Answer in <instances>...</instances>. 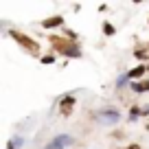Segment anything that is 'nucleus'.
<instances>
[{
  "label": "nucleus",
  "mask_w": 149,
  "mask_h": 149,
  "mask_svg": "<svg viewBox=\"0 0 149 149\" xmlns=\"http://www.w3.org/2000/svg\"><path fill=\"white\" fill-rule=\"evenodd\" d=\"M92 118L99 123V125L114 127V125H118V123H121L123 114H121V110H118L116 105H103V107H99V110L92 112Z\"/></svg>",
  "instance_id": "nucleus-1"
},
{
  "label": "nucleus",
  "mask_w": 149,
  "mask_h": 149,
  "mask_svg": "<svg viewBox=\"0 0 149 149\" xmlns=\"http://www.w3.org/2000/svg\"><path fill=\"white\" fill-rule=\"evenodd\" d=\"M55 48H57L64 57H70V59H81V57H84L81 46H79L77 42H70V40H64V42L55 40Z\"/></svg>",
  "instance_id": "nucleus-2"
},
{
  "label": "nucleus",
  "mask_w": 149,
  "mask_h": 149,
  "mask_svg": "<svg viewBox=\"0 0 149 149\" xmlns=\"http://www.w3.org/2000/svg\"><path fill=\"white\" fill-rule=\"evenodd\" d=\"M74 103H77V90H74V92H66V94H61V97L55 99V105L59 107V114L64 118L70 116V112L74 110Z\"/></svg>",
  "instance_id": "nucleus-3"
},
{
  "label": "nucleus",
  "mask_w": 149,
  "mask_h": 149,
  "mask_svg": "<svg viewBox=\"0 0 149 149\" xmlns=\"http://www.w3.org/2000/svg\"><path fill=\"white\" fill-rule=\"evenodd\" d=\"M7 37L15 40V42H18L20 46L24 48V51H29L31 55H37V51H40V48H37V44L33 42L31 37H29V35H24V33H20V31H9V33H7Z\"/></svg>",
  "instance_id": "nucleus-4"
},
{
  "label": "nucleus",
  "mask_w": 149,
  "mask_h": 149,
  "mask_svg": "<svg viewBox=\"0 0 149 149\" xmlns=\"http://www.w3.org/2000/svg\"><path fill=\"white\" fill-rule=\"evenodd\" d=\"M48 143L55 145V147H59V149H68V147H74V145H77V140H74V136H70V134H66V132H61V134L53 136Z\"/></svg>",
  "instance_id": "nucleus-5"
},
{
  "label": "nucleus",
  "mask_w": 149,
  "mask_h": 149,
  "mask_svg": "<svg viewBox=\"0 0 149 149\" xmlns=\"http://www.w3.org/2000/svg\"><path fill=\"white\" fill-rule=\"evenodd\" d=\"M40 26H42L44 31H51V29H64V15H51V18L42 20Z\"/></svg>",
  "instance_id": "nucleus-6"
},
{
  "label": "nucleus",
  "mask_w": 149,
  "mask_h": 149,
  "mask_svg": "<svg viewBox=\"0 0 149 149\" xmlns=\"http://www.w3.org/2000/svg\"><path fill=\"white\" fill-rule=\"evenodd\" d=\"M127 74H130V79H132V81H143V79H145V74H149V68H147V64H138L136 68L127 70Z\"/></svg>",
  "instance_id": "nucleus-7"
},
{
  "label": "nucleus",
  "mask_w": 149,
  "mask_h": 149,
  "mask_svg": "<svg viewBox=\"0 0 149 149\" xmlns=\"http://www.w3.org/2000/svg\"><path fill=\"white\" fill-rule=\"evenodd\" d=\"M130 86H132V79H130V74H127V72H121L116 77V81H114V90H116V92H121V90H130Z\"/></svg>",
  "instance_id": "nucleus-8"
},
{
  "label": "nucleus",
  "mask_w": 149,
  "mask_h": 149,
  "mask_svg": "<svg viewBox=\"0 0 149 149\" xmlns=\"http://www.w3.org/2000/svg\"><path fill=\"white\" fill-rule=\"evenodd\" d=\"M130 92H132V94H145V92H149V79H143V81H132Z\"/></svg>",
  "instance_id": "nucleus-9"
},
{
  "label": "nucleus",
  "mask_w": 149,
  "mask_h": 149,
  "mask_svg": "<svg viewBox=\"0 0 149 149\" xmlns=\"http://www.w3.org/2000/svg\"><path fill=\"white\" fill-rule=\"evenodd\" d=\"M143 105L140 103H132L130 105V112H127V123H136L138 118H143Z\"/></svg>",
  "instance_id": "nucleus-10"
},
{
  "label": "nucleus",
  "mask_w": 149,
  "mask_h": 149,
  "mask_svg": "<svg viewBox=\"0 0 149 149\" xmlns=\"http://www.w3.org/2000/svg\"><path fill=\"white\" fill-rule=\"evenodd\" d=\"M24 145H26V138H24L22 134H15L9 138V143H7V149H22Z\"/></svg>",
  "instance_id": "nucleus-11"
},
{
  "label": "nucleus",
  "mask_w": 149,
  "mask_h": 149,
  "mask_svg": "<svg viewBox=\"0 0 149 149\" xmlns=\"http://www.w3.org/2000/svg\"><path fill=\"white\" fill-rule=\"evenodd\" d=\"M101 31H103V35L105 37H112V35H116V26L110 22V20H103V24H101Z\"/></svg>",
  "instance_id": "nucleus-12"
},
{
  "label": "nucleus",
  "mask_w": 149,
  "mask_h": 149,
  "mask_svg": "<svg viewBox=\"0 0 149 149\" xmlns=\"http://www.w3.org/2000/svg\"><path fill=\"white\" fill-rule=\"evenodd\" d=\"M55 61H57V55H55V53H46V55L40 57V64H44V66H51V64H55Z\"/></svg>",
  "instance_id": "nucleus-13"
},
{
  "label": "nucleus",
  "mask_w": 149,
  "mask_h": 149,
  "mask_svg": "<svg viewBox=\"0 0 149 149\" xmlns=\"http://www.w3.org/2000/svg\"><path fill=\"white\" fill-rule=\"evenodd\" d=\"M134 57H136V59H140V61H147V59H149V53L145 51V48H136V51H134Z\"/></svg>",
  "instance_id": "nucleus-14"
},
{
  "label": "nucleus",
  "mask_w": 149,
  "mask_h": 149,
  "mask_svg": "<svg viewBox=\"0 0 149 149\" xmlns=\"http://www.w3.org/2000/svg\"><path fill=\"white\" fill-rule=\"evenodd\" d=\"M140 112H143V118H145V116H149V103H145V105H143V110H140Z\"/></svg>",
  "instance_id": "nucleus-15"
},
{
  "label": "nucleus",
  "mask_w": 149,
  "mask_h": 149,
  "mask_svg": "<svg viewBox=\"0 0 149 149\" xmlns=\"http://www.w3.org/2000/svg\"><path fill=\"white\" fill-rule=\"evenodd\" d=\"M125 149H140V145H138V143H132L130 147H125Z\"/></svg>",
  "instance_id": "nucleus-16"
},
{
  "label": "nucleus",
  "mask_w": 149,
  "mask_h": 149,
  "mask_svg": "<svg viewBox=\"0 0 149 149\" xmlns=\"http://www.w3.org/2000/svg\"><path fill=\"white\" fill-rule=\"evenodd\" d=\"M44 149H59V147H55V145H51V143H46V145H44Z\"/></svg>",
  "instance_id": "nucleus-17"
}]
</instances>
